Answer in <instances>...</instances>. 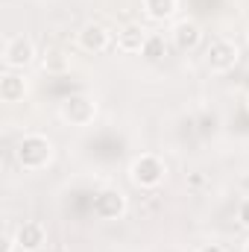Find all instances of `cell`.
I'll list each match as a JSON object with an SVG mask.
<instances>
[{
    "instance_id": "1",
    "label": "cell",
    "mask_w": 249,
    "mask_h": 252,
    "mask_svg": "<svg viewBox=\"0 0 249 252\" xmlns=\"http://www.w3.org/2000/svg\"><path fill=\"white\" fill-rule=\"evenodd\" d=\"M15 161L30 173L44 170L53 161V141L47 135H41V132H27L15 144Z\"/></svg>"
},
{
    "instance_id": "2",
    "label": "cell",
    "mask_w": 249,
    "mask_h": 252,
    "mask_svg": "<svg viewBox=\"0 0 249 252\" xmlns=\"http://www.w3.org/2000/svg\"><path fill=\"white\" fill-rule=\"evenodd\" d=\"M164 176H167V167H164V161L158 158V156H153V153H144V156H138L135 161H132V167H129V179L138 185V188H158L161 182H164Z\"/></svg>"
},
{
    "instance_id": "3",
    "label": "cell",
    "mask_w": 249,
    "mask_h": 252,
    "mask_svg": "<svg viewBox=\"0 0 249 252\" xmlns=\"http://www.w3.org/2000/svg\"><path fill=\"white\" fill-rule=\"evenodd\" d=\"M59 115H62L64 124H70V126H88V124H94V118H97V103L88 94H70V97L62 100Z\"/></svg>"
},
{
    "instance_id": "4",
    "label": "cell",
    "mask_w": 249,
    "mask_h": 252,
    "mask_svg": "<svg viewBox=\"0 0 249 252\" xmlns=\"http://www.w3.org/2000/svg\"><path fill=\"white\" fill-rule=\"evenodd\" d=\"M238 62H241V50L229 38H217L205 50V64H208L211 73H229V70H235Z\"/></svg>"
},
{
    "instance_id": "5",
    "label": "cell",
    "mask_w": 249,
    "mask_h": 252,
    "mask_svg": "<svg viewBox=\"0 0 249 252\" xmlns=\"http://www.w3.org/2000/svg\"><path fill=\"white\" fill-rule=\"evenodd\" d=\"M91 211H94V217H100V220H118V217L126 214V196L115 188L97 190L94 199H91Z\"/></svg>"
},
{
    "instance_id": "6",
    "label": "cell",
    "mask_w": 249,
    "mask_h": 252,
    "mask_svg": "<svg viewBox=\"0 0 249 252\" xmlns=\"http://www.w3.org/2000/svg\"><path fill=\"white\" fill-rule=\"evenodd\" d=\"M32 59H35V47H32V41L27 35L6 38V44H3V62H6V67L18 70V67H27Z\"/></svg>"
},
{
    "instance_id": "7",
    "label": "cell",
    "mask_w": 249,
    "mask_h": 252,
    "mask_svg": "<svg viewBox=\"0 0 249 252\" xmlns=\"http://www.w3.org/2000/svg\"><path fill=\"white\" fill-rule=\"evenodd\" d=\"M44 241H47V229L38 220H27L15 229V244L24 252H38L44 247Z\"/></svg>"
},
{
    "instance_id": "8",
    "label": "cell",
    "mask_w": 249,
    "mask_h": 252,
    "mask_svg": "<svg viewBox=\"0 0 249 252\" xmlns=\"http://www.w3.org/2000/svg\"><path fill=\"white\" fill-rule=\"evenodd\" d=\"M76 38H79V47L88 50V53H103V50L112 47V32L103 24H85L76 32Z\"/></svg>"
},
{
    "instance_id": "9",
    "label": "cell",
    "mask_w": 249,
    "mask_h": 252,
    "mask_svg": "<svg viewBox=\"0 0 249 252\" xmlns=\"http://www.w3.org/2000/svg\"><path fill=\"white\" fill-rule=\"evenodd\" d=\"M170 38L179 50H193L199 41H202V30L196 21H179L173 30H170Z\"/></svg>"
},
{
    "instance_id": "10",
    "label": "cell",
    "mask_w": 249,
    "mask_h": 252,
    "mask_svg": "<svg viewBox=\"0 0 249 252\" xmlns=\"http://www.w3.org/2000/svg\"><path fill=\"white\" fill-rule=\"evenodd\" d=\"M144 44H147V30L138 24H126L118 32V50L121 53H141Z\"/></svg>"
},
{
    "instance_id": "11",
    "label": "cell",
    "mask_w": 249,
    "mask_h": 252,
    "mask_svg": "<svg viewBox=\"0 0 249 252\" xmlns=\"http://www.w3.org/2000/svg\"><path fill=\"white\" fill-rule=\"evenodd\" d=\"M27 94V85L18 73H3L0 76V100L3 103H21Z\"/></svg>"
},
{
    "instance_id": "12",
    "label": "cell",
    "mask_w": 249,
    "mask_h": 252,
    "mask_svg": "<svg viewBox=\"0 0 249 252\" xmlns=\"http://www.w3.org/2000/svg\"><path fill=\"white\" fill-rule=\"evenodd\" d=\"M141 6L153 21H167L176 12V0H141Z\"/></svg>"
},
{
    "instance_id": "13",
    "label": "cell",
    "mask_w": 249,
    "mask_h": 252,
    "mask_svg": "<svg viewBox=\"0 0 249 252\" xmlns=\"http://www.w3.org/2000/svg\"><path fill=\"white\" fill-rule=\"evenodd\" d=\"M141 56L147 62H161L167 56V44H164V35H147V44L141 50Z\"/></svg>"
},
{
    "instance_id": "14",
    "label": "cell",
    "mask_w": 249,
    "mask_h": 252,
    "mask_svg": "<svg viewBox=\"0 0 249 252\" xmlns=\"http://www.w3.org/2000/svg\"><path fill=\"white\" fill-rule=\"evenodd\" d=\"M238 223H241L244 229H249V199H244V202L238 205Z\"/></svg>"
},
{
    "instance_id": "15",
    "label": "cell",
    "mask_w": 249,
    "mask_h": 252,
    "mask_svg": "<svg viewBox=\"0 0 249 252\" xmlns=\"http://www.w3.org/2000/svg\"><path fill=\"white\" fill-rule=\"evenodd\" d=\"M47 56H50V59H44V67H50V70H56V67H62V59H59V56H62V53H47Z\"/></svg>"
},
{
    "instance_id": "16",
    "label": "cell",
    "mask_w": 249,
    "mask_h": 252,
    "mask_svg": "<svg viewBox=\"0 0 249 252\" xmlns=\"http://www.w3.org/2000/svg\"><path fill=\"white\" fill-rule=\"evenodd\" d=\"M196 252H226V250H223L220 244H205V247H199Z\"/></svg>"
},
{
    "instance_id": "17",
    "label": "cell",
    "mask_w": 249,
    "mask_h": 252,
    "mask_svg": "<svg viewBox=\"0 0 249 252\" xmlns=\"http://www.w3.org/2000/svg\"><path fill=\"white\" fill-rule=\"evenodd\" d=\"M15 247H18V244H15V238H9V241H6V247H3V252H15Z\"/></svg>"
},
{
    "instance_id": "18",
    "label": "cell",
    "mask_w": 249,
    "mask_h": 252,
    "mask_svg": "<svg viewBox=\"0 0 249 252\" xmlns=\"http://www.w3.org/2000/svg\"><path fill=\"white\" fill-rule=\"evenodd\" d=\"M244 252H249V241H247V244H244Z\"/></svg>"
},
{
    "instance_id": "19",
    "label": "cell",
    "mask_w": 249,
    "mask_h": 252,
    "mask_svg": "<svg viewBox=\"0 0 249 252\" xmlns=\"http://www.w3.org/2000/svg\"><path fill=\"white\" fill-rule=\"evenodd\" d=\"M247 38H249V27H247Z\"/></svg>"
}]
</instances>
